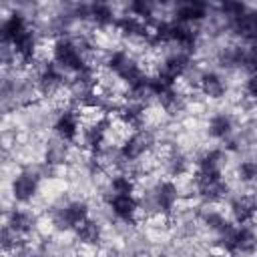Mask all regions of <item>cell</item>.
Segmentation results:
<instances>
[{
  "mask_svg": "<svg viewBox=\"0 0 257 257\" xmlns=\"http://www.w3.org/2000/svg\"><path fill=\"white\" fill-rule=\"evenodd\" d=\"M30 26H28V22H26V18L20 14V12H12L6 20H4V24H2V28H0V32H2V44H12L22 32H26Z\"/></svg>",
  "mask_w": 257,
  "mask_h": 257,
  "instance_id": "ba28073f",
  "label": "cell"
},
{
  "mask_svg": "<svg viewBox=\"0 0 257 257\" xmlns=\"http://www.w3.org/2000/svg\"><path fill=\"white\" fill-rule=\"evenodd\" d=\"M225 153L221 149H211L199 159V173L203 175H223Z\"/></svg>",
  "mask_w": 257,
  "mask_h": 257,
  "instance_id": "8fae6325",
  "label": "cell"
},
{
  "mask_svg": "<svg viewBox=\"0 0 257 257\" xmlns=\"http://www.w3.org/2000/svg\"><path fill=\"white\" fill-rule=\"evenodd\" d=\"M207 16V4L203 2H181L173 10V20L183 24H197L205 20Z\"/></svg>",
  "mask_w": 257,
  "mask_h": 257,
  "instance_id": "52a82bcc",
  "label": "cell"
},
{
  "mask_svg": "<svg viewBox=\"0 0 257 257\" xmlns=\"http://www.w3.org/2000/svg\"><path fill=\"white\" fill-rule=\"evenodd\" d=\"M253 251H257V233L247 225H239L237 227V253H253Z\"/></svg>",
  "mask_w": 257,
  "mask_h": 257,
  "instance_id": "2e32d148",
  "label": "cell"
},
{
  "mask_svg": "<svg viewBox=\"0 0 257 257\" xmlns=\"http://www.w3.org/2000/svg\"><path fill=\"white\" fill-rule=\"evenodd\" d=\"M245 90H247V96H251L253 100H257V72L255 74H249V78L245 82Z\"/></svg>",
  "mask_w": 257,
  "mask_h": 257,
  "instance_id": "d6986e66",
  "label": "cell"
},
{
  "mask_svg": "<svg viewBox=\"0 0 257 257\" xmlns=\"http://www.w3.org/2000/svg\"><path fill=\"white\" fill-rule=\"evenodd\" d=\"M209 135L213 139H219V141H225L233 135V118L225 112H217L211 116L209 120Z\"/></svg>",
  "mask_w": 257,
  "mask_h": 257,
  "instance_id": "4fadbf2b",
  "label": "cell"
},
{
  "mask_svg": "<svg viewBox=\"0 0 257 257\" xmlns=\"http://www.w3.org/2000/svg\"><path fill=\"white\" fill-rule=\"evenodd\" d=\"M86 219H88V207H86V203H82V201H70L64 207L56 209L52 213V219L50 221L60 231H68V229L74 231Z\"/></svg>",
  "mask_w": 257,
  "mask_h": 257,
  "instance_id": "6da1fadb",
  "label": "cell"
},
{
  "mask_svg": "<svg viewBox=\"0 0 257 257\" xmlns=\"http://www.w3.org/2000/svg\"><path fill=\"white\" fill-rule=\"evenodd\" d=\"M227 90V84L217 72H203L199 76V92L207 98H221Z\"/></svg>",
  "mask_w": 257,
  "mask_h": 257,
  "instance_id": "30bf717a",
  "label": "cell"
},
{
  "mask_svg": "<svg viewBox=\"0 0 257 257\" xmlns=\"http://www.w3.org/2000/svg\"><path fill=\"white\" fill-rule=\"evenodd\" d=\"M108 207L114 217L120 221H135L141 209V203L135 195H112L108 199Z\"/></svg>",
  "mask_w": 257,
  "mask_h": 257,
  "instance_id": "8992f818",
  "label": "cell"
},
{
  "mask_svg": "<svg viewBox=\"0 0 257 257\" xmlns=\"http://www.w3.org/2000/svg\"><path fill=\"white\" fill-rule=\"evenodd\" d=\"M38 183L40 177L32 171H22L14 181H12V195L18 203H28L34 199V195L38 193Z\"/></svg>",
  "mask_w": 257,
  "mask_h": 257,
  "instance_id": "5b68a950",
  "label": "cell"
},
{
  "mask_svg": "<svg viewBox=\"0 0 257 257\" xmlns=\"http://www.w3.org/2000/svg\"><path fill=\"white\" fill-rule=\"evenodd\" d=\"M153 145H155L153 135H151L149 131L141 128V131H135V133L118 147V153H120V157H122L124 163H135V161L143 159V155H145Z\"/></svg>",
  "mask_w": 257,
  "mask_h": 257,
  "instance_id": "7a4b0ae2",
  "label": "cell"
},
{
  "mask_svg": "<svg viewBox=\"0 0 257 257\" xmlns=\"http://www.w3.org/2000/svg\"><path fill=\"white\" fill-rule=\"evenodd\" d=\"M151 199H153V203L157 207V213L169 215L175 209L177 201H179V187H177V183L175 181H161L155 187Z\"/></svg>",
  "mask_w": 257,
  "mask_h": 257,
  "instance_id": "277c9868",
  "label": "cell"
},
{
  "mask_svg": "<svg viewBox=\"0 0 257 257\" xmlns=\"http://www.w3.org/2000/svg\"><path fill=\"white\" fill-rule=\"evenodd\" d=\"M237 175L243 183H257V161H241L237 167Z\"/></svg>",
  "mask_w": 257,
  "mask_h": 257,
  "instance_id": "e0dca14e",
  "label": "cell"
},
{
  "mask_svg": "<svg viewBox=\"0 0 257 257\" xmlns=\"http://www.w3.org/2000/svg\"><path fill=\"white\" fill-rule=\"evenodd\" d=\"M255 219H257V215H255Z\"/></svg>",
  "mask_w": 257,
  "mask_h": 257,
  "instance_id": "ffe728a7",
  "label": "cell"
},
{
  "mask_svg": "<svg viewBox=\"0 0 257 257\" xmlns=\"http://www.w3.org/2000/svg\"><path fill=\"white\" fill-rule=\"evenodd\" d=\"M231 215L237 225H247L257 215V203L251 197H239L231 203Z\"/></svg>",
  "mask_w": 257,
  "mask_h": 257,
  "instance_id": "9c48e42d",
  "label": "cell"
},
{
  "mask_svg": "<svg viewBox=\"0 0 257 257\" xmlns=\"http://www.w3.org/2000/svg\"><path fill=\"white\" fill-rule=\"evenodd\" d=\"M8 229H12L14 233L18 235H28L32 229H34V217L30 211H24V209H14L10 215H8V223H6Z\"/></svg>",
  "mask_w": 257,
  "mask_h": 257,
  "instance_id": "7c38bea8",
  "label": "cell"
},
{
  "mask_svg": "<svg viewBox=\"0 0 257 257\" xmlns=\"http://www.w3.org/2000/svg\"><path fill=\"white\" fill-rule=\"evenodd\" d=\"M74 235H76V239H78L82 245H94V243H98V239H100V235H102V229H100V225H98L96 221H92V219L88 217L86 221H82V223L74 229Z\"/></svg>",
  "mask_w": 257,
  "mask_h": 257,
  "instance_id": "5bb4252c",
  "label": "cell"
},
{
  "mask_svg": "<svg viewBox=\"0 0 257 257\" xmlns=\"http://www.w3.org/2000/svg\"><path fill=\"white\" fill-rule=\"evenodd\" d=\"M219 10H221L223 16L231 18V22H233L235 18H239V16H243L247 12V6L241 4V2H225V4L219 6Z\"/></svg>",
  "mask_w": 257,
  "mask_h": 257,
  "instance_id": "ac0fdd59",
  "label": "cell"
},
{
  "mask_svg": "<svg viewBox=\"0 0 257 257\" xmlns=\"http://www.w3.org/2000/svg\"><path fill=\"white\" fill-rule=\"evenodd\" d=\"M108 187H110L112 195H135L137 181H135V177H131L126 173H118V175L110 177Z\"/></svg>",
  "mask_w": 257,
  "mask_h": 257,
  "instance_id": "9a60e30c",
  "label": "cell"
},
{
  "mask_svg": "<svg viewBox=\"0 0 257 257\" xmlns=\"http://www.w3.org/2000/svg\"><path fill=\"white\" fill-rule=\"evenodd\" d=\"M52 128H54L56 137L60 141H64V143L78 141L80 131H82V124H80V118H78L76 108H64V110H60V114L56 116Z\"/></svg>",
  "mask_w": 257,
  "mask_h": 257,
  "instance_id": "3957f363",
  "label": "cell"
}]
</instances>
